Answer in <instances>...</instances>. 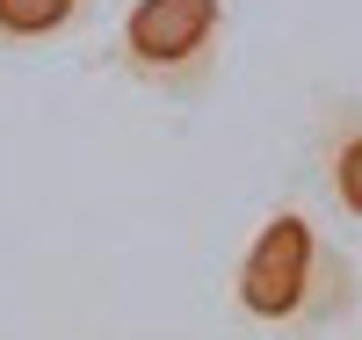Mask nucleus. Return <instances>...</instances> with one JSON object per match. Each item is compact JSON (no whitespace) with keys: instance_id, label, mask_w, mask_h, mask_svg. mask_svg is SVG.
Returning <instances> with one entry per match:
<instances>
[{"instance_id":"obj_3","label":"nucleus","mask_w":362,"mask_h":340,"mask_svg":"<svg viewBox=\"0 0 362 340\" xmlns=\"http://www.w3.org/2000/svg\"><path fill=\"white\" fill-rule=\"evenodd\" d=\"M305 181L341 225H362V87H326L305 109Z\"/></svg>"},{"instance_id":"obj_2","label":"nucleus","mask_w":362,"mask_h":340,"mask_svg":"<svg viewBox=\"0 0 362 340\" xmlns=\"http://www.w3.org/2000/svg\"><path fill=\"white\" fill-rule=\"evenodd\" d=\"M232 0H124L95 66L153 102H203L225 80Z\"/></svg>"},{"instance_id":"obj_1","label":"nucleus","mask_w":362,"mask_h":340,"mask_svg":"<svg viewBox=\"0 0 362 340\" xmlns=\"http://www.w3.org/2000/svg\"><path fill=\"white\" fill-rule=\"evenodd\" d=\"M362 312V261L326 225V203L283 189L225 268V319L247 333H334Z\"/></svg>"},{"instance_id":"obj_4","label":"nucleus","mask_w":362,"mask_h":340,"mask_svg":"<svg viewBox=\"0 0 362 340\" xmlns=\"http://www.w3.org/2000/svg\"><path fill=\"white\" fill-rule=\"evenodd\" d=\"M95 15H102V0H0V66L66 51L73 37H87Z\"/></svg>"}]
</instances>
